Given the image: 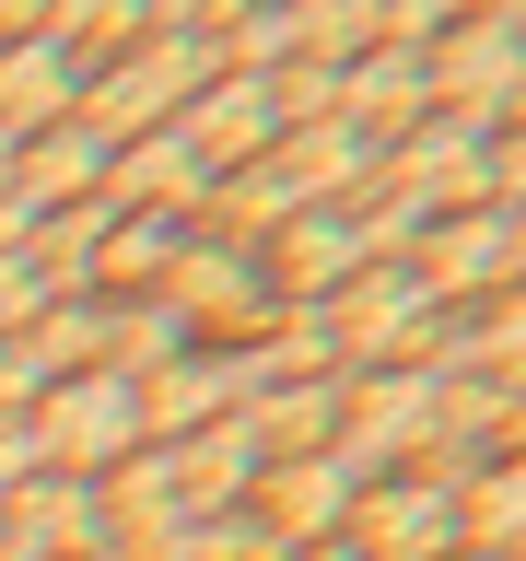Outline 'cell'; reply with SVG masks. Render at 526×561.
<instances>
[{"instance_id": "1", "label": "cell", "mask_w": 526, "mask_h": 561, "mask_svg": "<svg viewBox=\"0 0 526 561\" xmlns=\"http://www.w3.org/2000/svg\"><path fill=\"white\" fill-rule=\"evenodd\" d=\"M24 421H35V468H47V480H94L105 456L140 445V386L94 363V375H59Z\"/></svg>"}, {"instance_id": "2", "label": "cell", "mask_w": 526, "mask_h": 561, "mask_svg": "<svg viewBox=\"0 0 526 561\" xmlns=\"http://www.w3.org/2000/svg\"><path fill=\"white\" fill-rule=\"evenodd\" d=\"M70 105H82V59H59V47L35 35V12H24V35L0 47V140H35V129H59Z\"/></svg>"}, {"instance_id": "3", "label": "cell", "mask_w": 526, "mask_h": 561, "mask_svg": "<svg viewBox=\"0 0 526 561\" xmlns=\"http://www.w3.org/2000/svg\"><path fill=\"white\" fill-rule=\"evenodd\" d=\"M270 257H281V293H293V305H340L351 280L375 270V257H363V234H351V210H293Z\"/></svg>"}, {"instance_id": "4", "label": "cell", "mask_w": 526, "mask_h": 561, "mask_svg": "<svg viewBox=\"0 0 526 561\" xmlns=\"http://www.w3.org/2000/svg\"><path fill=\"white\" fill-rule=\"evenodd\" d=\"M129 386H140V433H187V421L222 410V386H210V351H175V363H152V375H129Z\"/></svg>"}, {"instance_id": "5", "label": "cell", "mask_w": 526, "mask_h": 561, "mask_svg": "<svg viewBox=\"0 0 526 561\" xmlns=\"http://www.w3.org/2000/svg\"><path fill=\"white\" fill-rule=\"evenodd\" d=\"M445 293H491V280H515V210H468L445 234Z\"/></svg>"}, {"instance_id": "6", "label": "cell", "mask_w": 526, "mask_h": 561, "mask_svg": "<svg viewBox=\"0 0 526 561\" xmlns=\"http://www.w3.org/2000/svg\"><path fill=\"white\" fill-rule=\"evenodd\" d=\"M270 503H281V515H316V526H328V515L351 503V468H281Z\"/></svg>"}, {"instance_id": "7", "label": "cell", "mask_w": 526, "mask_h": 561, "mask_svg": "<svg viewBox=\"0 0 526 561\" xmlns=\"http://www.w3.org/2000/svg\"><path fill=\"white\" fill-rule=\"evenodd\" d=\"M12 35H24V12H0V47H12Z\"/></svg>"}]
</instances>
